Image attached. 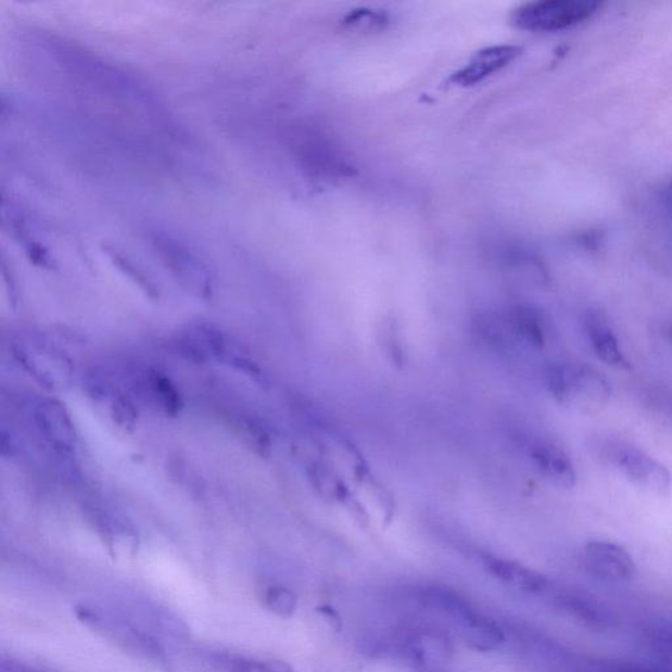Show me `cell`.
<instances>
[{
    "mask_svg": "<svg viewBox=\"0 0 672 672\" xmlns=\"http://www.w3.org/2000/svg\"><path fill=\"white\" fill-rule=\"evenodd\" d=\"M670 335H671V339H672V329H671V331H670Z\"/></svg>",
    "mask_w": 672,
    "mask_h": 672,
    "instance_id": "603a6c76",
    "label": "cell"
},
{
    "mask_svg": "<svg viewBox=\"0 0 672 672\" xmlns=\"http://www.w3.org/2000/svg\"><path fill=\"white\" fill-rule=\"evenodd\" d=\"M87 392L100 406L105 408L113 423L122 429H134L138 413L134 401L121 388L103 376H91L87 380Z\"/></svg>",
    "mask_w": 672,
    "mask_h": 672,
    "instance_id": "8fae6325",
    "label": "cell"
},
{
    "mask_svg": "<svg viewBox=\"0 0 672 672\" xmlns=\"http://www.w3.org/2000/svg\"><path fill=\"white\" fill-rule=\"evenodd\" d=\"M661 200L664 208L672 213V180L663 187Z\"/></svg>",
    "mask_w": 672,
    "mask_h": 672,
    "instance_id": "7402d4cb",
    "label": "cell"
},
{
    "mask_svg": "<svg viewBox=\"0 0 672 672\" xmlns=\"http://www.w3.org/2000/svg\"><path fill=\"white\" fill-rule=\"evenodd\" d=\"M12 355L36 382L49 391H65L74 382V363L64 351L34 335L12 343Z\"/></svg>",
    "mask_w": 672,
    "mask_h": 672,
    "instance_id": "3957f363",
    "label": "cell"
},
{
    "mask_svg": "<svg viewBox=\"0 0 672 672\" xmlns=\"http://www.w3.org/2000/svg\"><path fill=\"white\" fill-rule=\"evenodd\" d=\"M511 328L521 341L533 348H543L546 342L545 318L535 307L517 306L510 316Z\"/></svg>",
    "mask_w": 672,
    "mask_h": 672,
    "instance_id": "e0dca14e",
    "label": "cell"
},
{
    "mask_svg": "<svg viewBox=\"0 0 672 672\" xmlns=\"http://www.w3.org/2000/svg\"><path fill=\"white\" fill-rule=\"evenodd\" d=\"M230 672H293L284 662L261 661V659H238Z\"/></svg>",
    "mask_w": 672,
    "mask_h": 672,
    "instance_id": "d6986e66",
    "label": "cell"
},
{
    "mask_svg": "<svg viewBox=\"0 0 672 672\" xmlns=\"http://www.w3.org/2000/svg\"><path fill=\"white\" fill-rule=\"evenodd\" d=\"M265 606L268 611H271L276 617L291 618L297 611L299 600L296 594L281 584H274L268 587L265 593Z\"/></svg>",
    "mask_w": 672,
    "mask_h": 672,
    "instance_id": "ac0fdd59",
    "label": "cell"
},
{
    "mask_svg": "<svg viewBox=\"0 0 672 672\" xmlns=\"http://www.w3.org/2000/svg\"><path fill=\"white\" fill-rule=\"evenodd\" d=\"M173 343L181 356L196 364L225 363L232 347L221 330L205 322L187 325L175 335Z\"/></svg>",
    "mask_w": 672,
    "mask_h": 672,
    "instance_id": "52a82bcc",
    "label": "cell"
},
{
    "mask_svg": "<svg viewBox=\"0 0 672 672\" xmlns=\"http://www.w3.org/2000/svg\"><path fill=\"white\" fill-rule=\"evenodd\" d=\"M546 388L551 397L565 405L598 408L611 398L606 377L584 364L560 363L546 372Z\"/></svg>",
    "mask_w": 672,
    "mask_h": 672,
    "instance_id": "7a4b0ae2",
    "label": "cell"
},
{
    "mask_svg": "<svg viewBox=\"0 0 672 672\" xmlns=\"http://www.w3.org/2000/svg\"><path fill=\"white\" fill-rule=\"evenodd\" d=\"M384 21L385 17L381 14H377V12L370 10H359L351 12L345 23L353 28L367 29L372 27L375 28L377 25H381Z\"/></svg>",
    "mask_w": 672,
    "mask_h": 672,
    "instance_id": "ffe728a7",
    "label": "cell"
},
{
    "mask_svg": "<svg viewBox=\"0 0 672 672\" xmlns=\"http://www.w3.org/2000/svg\"><path fill=\"white\" fill-rule=\"evenodd\" d=\"M586 330L589 344H592L595 355L603 363L621 370L632 369L630 360L626 359L623 350L620 347L618 337L614 335L611 326L608 325L603 314H589L586 320Z\"/></svg>",
    "mask_w": 672,
    "mask_h": 672,
    "instance_id": "5bb4252c",
    "label": "cell"
},
{
    "mask_svg": "<svg viewBox=\"0 0 672 672\" xmlns=\"http://www.w3.org/2000/svg\"><path fill=\"white\" fill-rule=\"evenodd\" d=\"M156 250L181 286L199 297L208 299L212 294V278L208 269L190 251L185 250L167 237H156Z\"/></svg>",
    "mask_w": 672,
    "mask_h": 672,
    "instance_id": "ba28073f",
    "label": "cell"
},
{
    "mask_svg": "<svg viewBox=\"0 0 672 672\" xmlns=\"http://www.w3.org/2000/svg\"><path fill=\"white\" fill-rule=\"evenodd\" d=\"M523 52L515 46H495L480 50L460 71L452 75L451 84L458 87H473L512 64Z\"/></svg>",
    "mask_w": 672,
    "mask_h": 672,
    "instance_id": "30bf717a",
    "label": "cell"
},
{
    "mask_svg": "<svg viewBox=\"0 0 672 672\" xmlns=\"http://www.w3.org/2000/svg\"><path fill=\"white\" fill-rule=\"evenodd\" d=\"M80 623L90 627L110 643L135 658L152 663L160 669L167 668V657L165 649L159 641L150 636L149 633L138 630L134 624L123 619L113 617L112 613L103 609L80 606L75 609Z\"/></svg>",
    "mask_w": 672,
    "mask_h": 672,
    "instance_id": "6da1fadb",
    "label": "cell"
},
{
    "mask_svg": "<svg viewBox=\"0 0 672 672\" xmlns=\"http://www.w3.org/2000/svg\"><path fill=\"white\" fill-rule=\"evenodd\" d=\"M531 458L538 472L553 485L561 489L575 486L576 472L570 456L557 444L538 442L531 451Z\"/></svg>",
    "mask_w": 672,
    "mask_h": 672,
    "instance_id": "4fadbf2b",
    "label": "cell"
},
{
    "mask_svg": "<svg viewBox=\"0 0 672 672\" xmlns=\"http://www.w3.org/2000/svg\"><path fill=\"white\" fill-rule=\"evenodd\" d=\"M137 384L143 397L166 416L177 417L181 411L183 398L169 377L159 370L148 369L141 375Z\"/></svg>",
    "mask_w": 672,
    "mask_h": 672,
    "instance_id": "9a60e30c",
    "label": "cell"
},
{
    "mask_svg": "<svg viewBox=\"0 0 672 672\" xmlns=\"http://www.w3.org/2000/svg\"><path fill=\"white\" fill-rule=\"evenodd\" d=\"M561 606L571 617L594 630H606L611 625V613L603 603L584 593H563L560 596Z\"/></svg>",
    "mask_w": 672,
    "mask_h": 672,
    "instance_id": "2e32d148",
    "label": "cell"
},
{
    "mask_svg": "<svg viewBox=\"0 0 672 672\" xmlns=\"http://www.w3.org/2000/svg\"><path fill=\"white\" fill-rule=\"evenodd\" d=\"M608 460L639 489L657 495H668L672 489L670 470L655 457L632 445H617Z\"/></svg>",
    "mask_w": 672,
    "mask_h": 672,
    "instance_id": "5b68a950",
    "label": "cell"
},
{
    "mask_svg": "<svg viewBox=\"0 0 672 672\" xmlns=\"http://www.w3.org/2000/svg\"><path fill=\"white\" fill-rule=\"evenodd\" d=\"M33 420L42 441L55 454L68 456L77 449V429L61 401L49 397L37 400L33 406Z\"/></svg>",
    "mask_w": 672,
    "mask_h": 672,
    "instance_id": "8992f818",
    "label": "cell"
},
{
    "mask_svg": "<svg viewBox=\"0 0 672 672\" xmlns=\"http://www.w3.org/2000/svg\"><path fill=\"white\" fill-rule=\"evenodd\" d=\"M483 567L496 580L507 586L529 594H542L549 588L548 578L517 561L507 560L498 556L485 555L482 557Z\"/></svg>",
    "mask_w": 672,
    "mask_h": 672,
    "instance_id": "7c38bea8",
    "label": "cell"
},
{
    "mask_svg": "<svg viewBox=\"0 0 672 672\" xmlns=\"http://www.w3.org/2000/svg\"><path fill=\"white\" fill-rule=\"evenodd\" d=\"M601 3L588 0H542L520 5L512 23L529 33H561L598 14Z\"/></svg>",
    "mask_w": 672,
    "mask_h": 672,
    "instance_id": "277c9868",
    "label": "cell"
},
{
    "mask_svg": "<svg viewBox=\"0 0 672 672\" xmlns=\"http://www.w3.org/2000/svg\"><path fill=\"white\" fill-rule=\"evenodd\" d=\"M605 672H661L658 670H652L650 668H645V665L639 664H617L612 665V668L607 669Z\"/></svg>",
    "mask_w": 672,
    "mask_h": 672,
    "instance_id": "44dd1931",
    "label": "cell"
},
{
    "mask_svg": "<svg viewBox=\"0 0 672 672\" xmlns=\"http://www.w3.org/2000/svg\"><path fill=\"white\" fill-rule=\"evenodd\" d=\"M584 563L589 573L608 583H624L636 574V563L623 546L593 542L584 548Z\"/></svg>",
    "mask_w": 672,
    "mask_h": 672,
    "instance_id": "9c48e42d",
    "label": "cell"
}]
</instances>
